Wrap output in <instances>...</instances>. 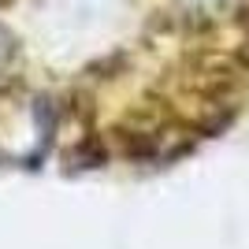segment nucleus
<instances>
[{"mask_svg": "<svg viewBox=\"0 0 249 249\" xmlns=\"http://www.w3.org/2000/svg\"><path fill=\"white\" fill-rule=\"evenodd\" d=\"M249 108V0H0V167H145Z\"/></svg>", "mask_w": 249, "mask_h": 249, "instance_id": "obj_1", "label": "nucleus"}]
</instances>
